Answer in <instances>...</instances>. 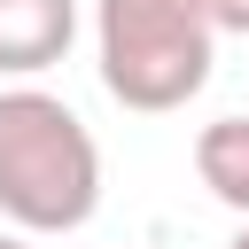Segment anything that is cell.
<instances>
[{"label":"cell","instance_id":"obj_4","mask_svg":"<svg viewBox=\"0 0 249 249\" xmlns=\"http://www.w3.org/2000/svg\"><path fill=\"white\" fill-rule=\"evenodd\" d=\"M195 179L226 210L249 218V109H233V117H218V124L195 132Z\"/></svg>","mask_w":249,"mask_h":249},{"label":"cell","instance_id":"obj_3","mask_svg":"<svg viewBox=\"0 0 249 249\" xmlns=\"http://www.w3.org/2000/svg\"><path fill=\"white\" fill-rule=\"evenodd\" d=\"M78 0H0V78H39L70 54Z\"/></svg>","mask_w":249,"mask_h":249},{"label":"cell","instance_id":"obj_1","mask_svg":"<svg viewBox=\"0 0 249 249\" xmlns=\"http://www.w3.org/2000/svg\"><path fill=\"white\" fill-rule=\"evenodd\" d=\"M101 210V148L47 86L0 93V218L16 233H78Z\"/></svg>","mask_w":249,"mask_h":249},{"label":"cell","instance_id":"obj_7","mask_svg":"<svg viewBox=\"0 0 249 249\" xmlns=\"http://www.w3.org/2000/svg\"><path fill=\"white\" fill-rule=\"evenodd\" d=\"M226 249H249V226H241V233H233V241H226Z\"/></svg>","mask_w":249,"mask_h":249},{"label":"cell","instance_id":"obj_6","mask_svg":"<svg viewBox=\"0 0 249 249\" xmlns=\"http://www.w3.org/2000/svg\"><path fill=\"white\" fill-rule=\"evenodd\" d=\"M0 249H31V241H23V233H0Z\"/></svg>","mask_w":249,"mask_h":249},{"label":"cell","instance_id":"obj_5","mask_svg":"<svg viewBox=\"0 0 249 249\" xmlns=\"http://www.w3.org/2000/svg\"><path fill=\"white\" fill-rule=\"evenodd\" d=\"M202 16H210V31H241L249 39V0H202Z\"/></svg>","mask_w":249,"mask_h":249},{"label":"cell","instance_id":"obj_2","mask_svg":"<svg viewBox=\"0 0 249 249\" xmlns=\"http://www.w3.org/2000/svg\"><path fill=\"white\" fill-rule=\"evenodd\" d=\"M93 54H101L109 101L163 117L210 86L218 31L202 0H93Z\"/></svg>","mask_w":249,"mask_h":249}]
</instances>
